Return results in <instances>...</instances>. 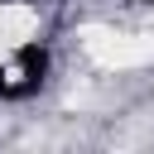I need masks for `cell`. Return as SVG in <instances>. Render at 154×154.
Returning <instances> with one entry per match:
<instances>
[{
  "instance_id": "obj_1",
  "label": "cell",
  "mask_w": 154,
  "mask_h": 154,
  "mask_svg": "<svg viewBox=\"0 0 154 154\" xmlns=\"http://www.w3.org/2000/svg\"><path fill=\"white\" fill-rule=\"evenodd\" d=\"M82 48L91 53L96 67H144L154 63V34H111V29H87Z\"/></svg>"
}]
</instances>
